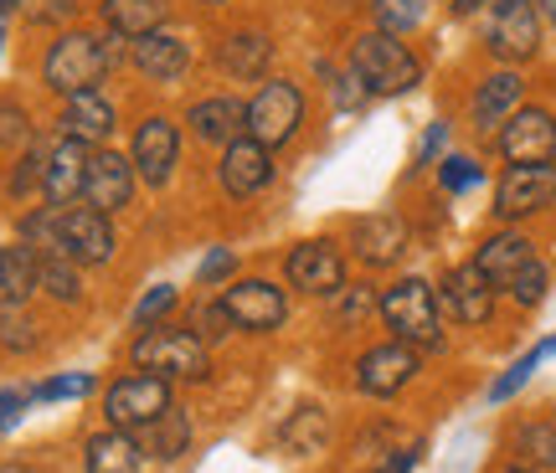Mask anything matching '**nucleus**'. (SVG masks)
<instances>
[{
  "label": "nucleus",
  "instance_id": "72a5a7b5",
  "mask_svg": "<svg viewBox=\"0 0 556 473\" xmlns=\"http://www.w3.org/2000/svg\"><path fill=\"white\" fill-rule=\"evenodd\" d=\"M422 0H377V31H392V37H407L413 26H422Z\"/></svg>",
  "mask_w": 556,
  "mask_h": 473
},
{
  "label": "nucleus",
  "instance_id": "2eb2a0df",
  "mask_svg": "<svg viewBox=\"0 0 556 473\" xmlns=\"http://www.w3.org/2000/svg\"><path fill=\"white\" fill-rule=\"evenodd\" d=\"M495 283L479 273L475 263H464V268H448L443 273V289H438V309L458 324H490L495 315Z\"/></svg>",
  "mask_w": 556,
  "mask_h": 473
},
{
  "label": "nucleus",
  "instance_id": "6ab92c4d",
  "mask_svg": "<svg viewBox=\"0 0 556 473\" xmlns=\"http://www.w3.org/2000/svg\"><path fill=\"white\" fill-rule=\"evenodd\" d=\"M351 247L366 268H392L407 253V227H402L392 212H377V217H361L351 227Z\"/></svg>",
  "mask_w": 556,
  "mask_h": 473
},
{
  "label": "nucleus",
  "instance_id": "9b49d317",
  "mask_svg": "<svg viewBox=\"0 0 556 473\" xmlns=\"http://www.w3.org/2000/svg\"><path fill=\"white\" fill-rule=\"evenodd\" d=\"M283 273H289V289H299V294H315V298L345 294V257L325 237L299 242L294 253H289V263H283Z\"/></svg>",
  "mask_w": 556,
  "mask_h": 473
},
{
  "label": "nucleus",
  "instance_id": "dca6fc26",
  "mask_svg": "<svg viewBox=\"0 0 556 473\" xmlns=\"http://www.w3.org/2000/svg\"><path fill=\"white\" fill-rule=\"evenodd\" d=\"M413 375H417V350L402 345V340H392V345H377V350H366L356 360V392L397 396Z\"/></svg>",
  "mask_w": 556,
  "mask_h": 473
},
{
  "label": "nucleus",
  "instance_id": "f704fd0d",
  "mask_svg": "<svg viewBox=\"0 0 556 473\" xmlns=\"http://www.w3.org/2000/svg\"><path fill=\"white\" fill-rule=\"evenodd\" d=\"M546 283H552L546 263H541V257H531V263H526V268H520V273L510 278V289H505V294L516 298L520 309H536L541 298H546Z\"/></svg>",
  "mask_w": 556,
  "mask_h": 473
},
{
  "label": "nucleus",
  "instance_id": "aec40b11",
  "mask_svg": "<svg viewBox=\"0 0 556 473\" xmlns=\"http://www.w3.org/2000/svg\"><path fill=\"white\" fill-rule=\"evenodd\" d=\"M114 124H119V114H114V103L103 99L99 88H93V93H73L67 108H62V135L83 139L88 150L109 144V139H114Z\"/></svg>",
  "mask_w": 556,
  "mask_h": 473
},
{
  "label": "nucleus",
  "instance_id": "3c124183",
  "mask_svg": "<svg viewBox=\"0 0 556 473\" xmlns=\"http://www.w3.org/2000/svg\"><path fill=\"white\" fill-rule=\"evenodd\" d=\"M448 11L454 16H475V11H484V0H448Z\"/></svg>",
  "mask_w": 556,
  "mask_h": 473
},
{
  "label": "nucleus",
  "instance_id": "0eeeda50",
  "mask_svg": "<svg viewBox=\"0 0 556 473\" xmlns=\"http://www.w3.org/2000/svg\"><path fill=\"white\" fill-rule=\"evenodd\" d=\"M58 237L78 268H103V263L114 257V247H119L109 212L88 206V201H83V206L78 201H73V206H58Z\"/></svg>",
  "mask_w": 556,
  "mask_h": 473
},
{
  "label": "nucleus",
  "instance_id": "ddd939ff",
  "mask_svg": "<svg viewBox=\"0 0 556 473\" xmlns=\"http://www.w3.org/2000/svg\"><path fill=\"white\" fill-rule=\"evenodd\" d=\"M490 52L500 62H531L541 52V16L536 0H495L490 21Z\"/></svg>",
  "mask_w": 556,
  "mask_h": 473
},
{
  "label": "nucleus",
  "instance_id": "58836bf2",
  "mask_svg": "<svg viewBox=\"0 0 556 473\" xmlns=\"http://www.w3.org/2000/svg\"><path fill=\"white\" fill-rule=\"evenodd\" d=\"M438 180H443V191H448V196H458V191L479 186L484 170H479V159H469V155H448L443 165H438Z\"/></svg>",
  "mask_w": 556,
  "mask_h": 473
},
{
  "label": "nucleus",
  "instance_id": "c03bdc74",
  "mask_svg": "<svg viewBox=\"0 0 556 473\" xmlns=\"http://www.w3.org/2000/svg\"><path fill=\"white\" fill-rule=\"evenodd\" d=\"M21 11L31 26H62L78 16V0H21Z\"/></svg>",
  "mask_w": 556,
  "mask_h": 473
},
{
  "label": "nucleus",
  "instance_id": "5fc2aeb1",
  "mask_svg": "<svg viewBox=\"0 0 556 473\" xmlns=\"http://www.w3.org/2000/svg\"><path fill=\"white\" fill-rule=\"evenodd\" d=\"M0 473H31V469H0Z\"/></svg>",
  "mask_w": 556,
  "mask_h": 473
},
{
  "label": "nucleus",
  "instance_id": "79ce46f5",
  "mask_svg": "<svg viewBox=\"0 0 556 473\" xmlns=\"http://www.w3.org/2000/svg\"><path fill=\"white\" fill-rule=\"evenodd\" d=\"M31 139V118L16 99H0V150H16Z\"/></svg>",
  "mask_w": 556,
  "mask_h": 473
},
{
  "label": "nucleus",
  "instance_id": "e433bc0d",
  "mask_svg": "<svg viewBox=\"0 0 556 473\" xmlns=\"http://www.w3.org/2000/svg\"><path fill=\"white\" fill-rule=\"evenodd\" d=\"M93 386H99V381H93L88 371H78V375H52V381H37L26 396H31V401H78V396H88Z\"/></svg>",
  "mask_w": 556,
  "mask_h": 473
},
{
  "label": "nucleus",
  "instance_id": "864d4df0",
  "mask_svg": "<svg viewBox=\"0 0 556 473\" xmlns=\"http://www.w3.org/2000/svg\"><path fill=\"white\" fill-rule=\"evenodd\" d=\"M546 11H552V21H556V0H546Z\"/></svg>",
  "mask_w": 556,
  "mask_h": 473
},
{
  "label": "nucleus",
  "instance_id": "4c0bfd02",
  "mask_svg": "<svg viewBox=\"0 0 556 473\" xmlns=\"http://www.w3.org/2000/svg\"><path fill=\"white\" fill-rule=\"evenodd\" d=\"M47 155H52V144H31L21 165L11 170V196H26V191H37L41 176H47Z\"/></svg>",
  "mask_w": 556,
  "mask_h": 473
},
{
  "label": "nucleus",
  "instance_id": "f257e3e1",
  "mask_svg": "<svg viewBox=\"0 0 556 473\" xmlns=\"http://www.w3.org/2000/svg\"><path fill=\"white\" fill-rule=\"evenodd\" d=\"M119 41H103L93 31H62L52 47H47V57H41V82L62 93V99H73V93H93L114 67H119Z\"/></svg>",
  "mask_w": 556,
  "mask_h": 473
},
{
  "label": "nucleus",
  "instance_id": "6e6552de",
  "mask_svg": "<svg viewBox=\"0 0 556 473\" xmlns=\"http://www.w3.org/2000/svg\"><path fill=\"white\" fill-rule=\"evenodd\" d=\"M222 304H227L232 324L248 330V335H274L278 324L289 319V298H283V289L268 283V278H232V283L222 289Z\"/></svg>",
  "mask_w": 556,
  "mask_h": 473
},
{
  "label": "nucleus",
  "instance_id": "de8ad7c7",
  "mask_svg": "<svg viewBox=\"0 0 556 473\" xmlns=\"http://www.w3.org/2000/svg\"><path fill=\"white\" fill-rule=\"evenodd\" d=\"M330 88H336V103H340V108H361V103L371 99V93L361 88V78H356V73H340V78L330 82Z\"/></svg>",
  "mask_w": 556,
  "mask_h": 473
},
{
  "label": "nucleus",
  "instance_id": "9d476101",
  "mask_svg": "<svg viewBox=\"0 0 556 473\" xmlns=\"http://www.w3.org/2000/svg\"><path fill=\"white\" fill-rule=\"evenodd\" d=\"M500 155L510 165H556V114L546 108H516L500 124Z\"/></svg>",
  "mask_w": 556,
  "mask_h": 473
},
{
  "label": "nucleus",
  "instance_id": "7c9ffc66",
  "mask_svg": "<svg viewBox=\"0 0 556 473\" xmlns=\"http://www.w3.org/2000/svg\"><path fill=\"white\" fill-rule=\"evenodd\" d=\"M516 463L520 469H536V473H552L556 469V422H526L516 427Z\"/></svg>",
  "mask_w": 556,
  "mask_h": 473
},
{
  "label": "nucleus",
  "instance_id": "cd10ccee",
  "mask_svg": "<svg viewBox=\"0 0 556 473\" xmlns=\"http://www.w3.org/2000/svg\"><path fill=\"white\" fill-rule=\"evenodd\" d=\"M274 57V41L263 37V31H238V37L222 41V73L227 78H263V67Z\"/></svg>",
  "mask_w": 556,
  "mask_h": 473
},
{
  "label": "nucleus",
  "instance_id": "393cba45",
  "mask_svg": "<svg viewBox=\"0 0 556 473\" xmlns=\"http://www.w3.org/2000/svg\"><path fill=\"white\" fill-rule=\"evenodd\" d=\"M37 289H41L37 253H31L26 242H11V247H0V309H26Z\"/></svg>",
  "mask_w": 556,
  "mask_h": 473
},
{
  "label": "nucleus",
  "instance_id": "39448f33",
  "mask_svg": "<svg viewBox=\"0 0 556 473\" xmlns=\"http://www.w3.org/2000/svg\"><path fill=\"white\" fill-rule=\"evenodd\" d=\"M170 381L165 375H150V371H135V375H119L109 392H103V422L119 427V433H144L150 422L170 412Z\"/></svg>",
  "mask_w": 556,
  "mask_h": 473
},
{
  "label": "nucleus",
  "instance_id": "a19ab883",
  "mask_svg": "<svg viewBox=\"0 0 556 473\" xmlns=\"http://www.w3.org/2000/svg\"><path fill=\"white\" fill-rule=\"evenodd\" d=\"M191 330H197L201 340H206V345H212V340H222V335H232V330H238V324H232V315H227V304H197V315H191Z\"/></svg>",
  "mask_w": 556,
  "mask_h": 473
},
{
  "label": "nucleus",
  "instance_id": "a18cd8bd",
  "mask_svg": "<svg viewBox=\"0 0 556 473\" xmlns=\"http://www.w3.org/2000/svg\"><path fill=\"white\" fill-rule=\"evenodd\" d=\"M377 309V294L371 289H345V304H340V324H356Z\"/></svg>",
  "mask_w": 556,
  "mask_h": 473
},
{
  "label": "nucleus",
  "instance_id": "f8f14e48",
  "mask_svg": "<svg viewBox=\"0 0 556 473\" xmlns=\"http://www.w3.org/2000/svg\"><path fill=\"white\" fill-rule=\"evenodd\" d=\"M135 159L119 155V150H109V144H99L93 155H88V180H83V201L88 206H99V212H124L129 201H135Z\"/></svg>",
  "mask_w": 556,
  "mask_h": 473
},
{
  "label": "nucleus",
  "instance_id": "f3484780",
  "mask_svg": "<svg viewBox=\"0 0 556 473\" xmlns=\"http://www.w3.org/2000/svg\"><path fill=\"white\" fill-rule=\"evenodd\" d=\"M129 159H135L139 180H150V186H165V180L176 176V159H180V135L170 118H144L135 129V150H129Z\"/></svg>",
  "mask_w": 556,
  "mask_h": 473
},
{
  "label": "nucleus",
  "instance_id": "5701e85b",
  "mask_svg": "<svg viewBox=\"0 0 556 473\" xmlns=\"http://www.w3.org/2000/svg\"><path fill=\"white\" fill-rule=\"evenodd\" d=\"M520 93H526V82H520L516 67H500V73H490V78L475 88V129H500L505 118L520 108Z\"/></svg>",
  "mask_w": 556,
  "mask_h": 473
},
{
  "label": "nucleus",
  "instance_id": "c9c22d12",
  "mask_svg": "<svg viewBox=\"0 0 556 473\" xmlns=\"http://www.w3.org/2000/svg\"><path fill=\"white\" fill-rule=\"evenodd\" d=\"M0 345L11 355L37 350V319L26 315V309H0Z\"/></svg>",
  "mask_w": 556,
  "mask_h": 473
},
{
  "label": "nucleus",
  "instance_id": "c756f323",
  "mask_svg": "<svg viewBox=\"0 0 556 473\" xmlns=\"http://www.w3.org/2000/svg\"><path fill=\"white\" fill-rule=\"evenodd\" d=\"M325 437H330V417H325V407H299V412L278 427V443H283L294 458L319 453V448H325Z\"/></svg>",
  "mask_w": 556,
  "mask_h": 473
},
{
  "label": "nucleus",
  "instance_id": "6e6d98bb",
  "mask_svg": "<svg viewBox=\"0 0 556 473\" xmlns=\"http://www.w3.org/2000/svg\"><path fill=\"white\" fill-rule=\"evenodd\" d=\"M510 473H536V469H520V463H516V469H510Z\"/></svg>",
  "mask_w": 556,
  "mask_h": 473
},
{
  "label": "nucleus",
  "instance_id": "b1692460",
  "mask_svg": "<svg viewBox=\"0 0 556 473\" xmlns=\"http://www.w3.org/2000/svg\"><path fill=\"white\" fill-rule=\"evenodd\" d=\"M103 26L124 41H139L150 37V31H165V21H170V0H103L99 5Z\"/></svg>",
  "mask_w": 556,
  "mask_h": 473
},
{
  "label": "nucleus",
  "instance_id": "a211bd4d",
  "mask_svg": "<svg viewBox=\"0 0 556 473\" xmlns=\"http://www.w3.org/2000/svg\"><path fill=\"white\" fill-rule=\"evenodd\" d=\"M88 155H93V150H88L83 139L62 135L58 144H52V155H47V176H41V196H47V206H73V201H83Z\"/></svg>",
  "mask_w": 556,
  "mask_h": 473
},
{
  "label": "nucleus",
  "instance_id": "7ed1b4c3",
  "mask_svg": "<svg viewBox=\"0 0 556 473\" xmlns=\"http://www.w3.org/2000/svg\"><path fill=\"white\" fill-rule=\"evenodd\" d=\"M377 309L402 345H413V350L443 345V309H438V289L428 278H397L392 289H381Z\"/></svg>",
  "mask_w": 556,
  "mask_h": 473
},
{
  "label": "nucleus",
  "instance_id": "37998d69",
  "mask_svg": "<svg viewBox=\"0 0 556 473\" xmlns=\"http://www.w3.org/2000/svg\"><path fill=\"white\" fill-rule=\"evenodd\" d=\"M232 273H238V253H232V247H212L206 263L197 268V289H217V283H227Z\"/></svg>",
  "mask_w": 556,
  "mask_h": 473
},
{
  "label": "nucleus",
  "instance_id": "f03ea898",
  "mask_svg": "<svg viewBox=\"0 0 556 473\" xmlns=\"http://www.w3.org/2000/svg\"><path fill=\"white\" fill-rule=\"evenodd\" d=\"M351 73L361 78V88L371 99H397V93H413L417 82H422V62L392 31H366L351 47Z\"/></svg>",
  "mask_w": 556,
  "mask_h": 473
},
{
  "label": "nucleus",
  "instance_id": "49530a36",
  "mask_svg": "<svg viewBox=\"0 0 556 473\" xmlns=\"http://www.w3.org/2000/svg\"><path fill=\"white\" fill-rule=\"evenodd\" d=\"M26 407H31V396H26V392H11V386L0 392V437L11 433L21 417H26Z\"/></svg>",
  "mask_w": 556,
  "mask_h": 473
},
{
  "label": "nucleus",
  "instance_id": "09e8293b",
  "mask_svg": "<svg viewBox=\"0 0 556 473\" xmlns=\"http://www.w3.org/2000/svg\"><path fill=\"white\" fill-rule=\"evenodd\" d=\"M443 144H448V124L438 118V124H428V135H422V144H417V165H433Z\"/></svg>",
  "mask_w": 556,
  "mask_h": 473
},
{
  "label": "nucleus",
  "instance_id": "a878e982",
  "mask_svg": "<svg viewBox=\"0 0 556 473\" xmlns=\"http://www.w3.org/2000/svg\"><path fill=\"white\" fill-rule=\"evenodd\" d=\"M139 448L135 433H119V427H103V433L88 437V448H83V469L88 473H139Z\"/></svg>",
  "mask_w": 556,
  "mask_h": 473
},
{
  "label": "nucleus",
  "instance_id": "8fccbe9b",
  "mask_svg": "<svg viewBox=\"0 0 556 473\" xmlns=\"http://www.w3.org/2000/svg\"><path fill=\"white\" fill-rule=\"evenodd\" d=\"M417 458H422V443H413V448H397V453H387L371 473H413Z\"/></svg>",
  "mask_w": 556,
  "mask_h": 473
},
{
  "label": "nucleus",
  "instance_id": "20e7f679",
  "mask_svg": "<svg viewBox=\"0 0 556 473\" xmlns=\"http://www.w3.org/2000/svg\"><path fill=\"white\" fill-rule=\"evenodd\" d=\"M129 355H135L139 371L165 375V381H206L212 375L206 340L197 330H180V324H150V330H139Z\"/></svg>",
  "mask_w": 556,
  "mask_h": 473
},
{
  "label": "nucleus",
  "instance_id": "423d86ee",
  "mask_svg": "<svg viewBox=\"0 0 556 473\" xmlns=\"http://www.w3.org/2000/svg\"><path fill=\"white\" fill-rule=\"evenodd\" d=\"M299 124H304V93H299L289 78H274L248 99L242 135H253L258 144H268V150H283V144L299 135Z\"/></svg>",
  "mask_w": 556,
  "mask_h": 473
},
{
  "label": "nucleus",
  "instance_id": "412c9836",
  "mask_svg": "<svg viewBox=\"0 0 556 473\" xmlns=\"http://www.w3.org/2000/svg\"><path fill=\"white\" fill-rule=\"evenodd\" d=\"M531 257H536V247H531V237L526 232H495V237H484V242H479L475 268L490 278L495 289H510V278H516Z\"/></svg>",
  "mask_w": 556,
  "mask_h": 473
},
{
  "label": "nucleus",
  "instance_id": "2f4dec72",
  "mask_svg": "<svg viewBox=\"0 0 556 473\" xmlns=\"http://www.w3.org/2000/svg\"><path fill=\"white\" fill-rule=\"evenodd\" d=\"M37 273H41V294H52L58 304H78L83 283H78V263L67 253H52V257H37Z\"/></svg>",
  "mask_w": 556,
  "mask_h": 473
},
{
  "label": "nucleus",
  "instance_id": "603ef678",
  "mask_svg": "<svg viewBox=\"0 0 556 473\" xmlns=\"http://www.w3.org/2000/svg\"><path fill=\"white\" fill-rule=\"evenodd\" d=\"M11 11H21V0H0V16H11Z\"/></svg>",
  "mask_w": 556,
  "mask_h": 473
},
{
  "label": "nucleus",
  "instance_id": "bb28decb",
  "mask_svg": "<svg viewBox=\"0 0 556 473\" xmlns=\"http://www.w3.org/2000/svg\"><path fill=\"white\" fill-rule=\"evenodd\" d=\"M242 114H248V103H238V99H201V103H191L186 124H191V135L201 144H232L242 135Z\"/></svg>",
  "mask_w": 556,
  "mask_h": 473
},
{
  "label": "nucleus",
  "instance_id": "4d7b16f0",
  "mask_svg": "<svg viewBox=\"0 0 556 473\" xmlns=\"http://www.w3.org/2000/svg\"><path fill=\"white\" fill-rule=\"evenodd\" d=\"M0 47H5V31H0Z\"/></svg>",
  "mask_w": 556,
  "mask_h": 473
},
{
  "label": "nucleus",
  "instance_id": "4be33fe9",
  "mask_svg": "<svg viewBox=\"0 0 556 473\" xmlns=\"http://www.w3.org/2000/svg\"><path fill=\"white\" fill-rule=\"evenodd\" d=\"M129 62H135L144 78L176 82L180 73L191 67V47L180 37H170V31H150V37H139L135 47H129Z\"/></svg>",
  "mask_w": 556,
  "mask_h": 473
},
{
  "label": "nucleus",
  "instance_id": "473e14b6",
  "mask_svg": "<svg viewBox=\"0 0 556 473\" xmlns=\"http://www.w3.org/2000/svg\"><path fill=\"white\" fill-rule=\"evenodd\" d=\"M552 350H556V340H541V345H536L531 355H520L516 366H510V371H505V375L495 381V386H490V401H510V396H516L520 386L531 381V371H536V366H541V360H546Z\"/></svg>",
  "mask_w": 556,
  "mask_h": 473
},
{
  "label": "nucleus",
  "instance_id": "1a4fd4ad",
  "mask_svg": "<svg viewBox=\"0 0 556 473\" xmlns=\"http://www.w3.org/2000/svg\"><path fill=\"white\" fill-rule=\"evenodd\" d=\"M556 206V165H510L495 186V217L526 221Z\"/></svg>",
  "mask_w": 556,
  "mask_h": 473
},
{
  "label": "nucleus",
  "instance_id": "c85d7f7f",
  "mask_svg": "<svg viewBox=\"0 0 556 473\" xmlns=\"http://www.w3.org/2000/svg\"><path fill=\"white\" fill-rule=\"evenodd\" d=\"M139 448L150 458H160V463H176V458L191 448V417L180 412V407H170L160 422H150V427L139 433Z\"/></svg>",
  "mask_w": 556,
  "mask_h": 473
},
{
  "label": "nucleus",
  "instance_id": "ea45409f",
  "mask_svg": "<svg viewBox=\"0 0 556 473\" xmlns=\"http://www.w3.org/2000/svg\"><path fill=\"white\" fill-rule=\"evenodd\" d=\"M176 309V289L170 283H160V289H150V294L135 304V330H150V324H165V315Z\"/></svg>",
  "mask_w": 556,
  "mask_h": 473
},
{
  "label": "nucleus",
  "instance_id": "4468645a",
  "mask_svg": "<svg viewBox=\"0 0 556 473\" xmlns=\"http://www.w3.org/2000/svg\"><path fill=\"white\" fill-rule=\"evenodd\" d=\"M217 180L227 196H258L263 186L274 180V150L268 144H258L253 135H238L232 144H222V165H217Z\"/></svg>",
  "mask_w": 556,
  "mask_h": 473
}]
</instances>
